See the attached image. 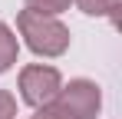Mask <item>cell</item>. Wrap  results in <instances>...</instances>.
Returning <instances> with one entry per match:
<instances>
[{"instance_id": "6", "label": "cell", "mask_w": 122, "mask_h": 119, "mask_svg": "<svg viewBox=\"0 0 122 119\" xmlns=\"http://www.w3.org/2000/svg\"><path fill=\"white\" fill-rule=\"evenodd\" d=\"M26 3V10H33V13H43V17H60L63 10H69V3L73 0H23Z\"/></svg>"}, {"instance_id": "8", "label": "cell", "mask_w": 122, "mask_h": 119, "mask_svg": "<svg viewBox=\"0 0 122 119\" xmlns=\"http://www.w3.org/2000/svg\"><path fill=\"white\" fill-rule=\"evenodd\" d=\"M30 119H33V116H30Z\"/></svg>"}, {"instance_id": "7", "label": "cell", "mask_w": 122, "mask_h": 119, "mask_svg": "<svg viewBox=\"0 0 122 119\" xmlns=\"http://www.w3.org/2000/svg\"><path fill=\"white\" fill-rule=\"evenodd\" d=\"M0 119H17V96L10 89H0Z\"/></svg>"}, {"instance_id": "5", "label": "cell", "mask_w": 122, "mask_h": 119, "mask_svg": "<svg viewBox=\"0 0 122 119\" xmlns=\"http://www.w3.org/2000/svg\"><path fill=\"white\" fill-rule=\"evenodd\" d=\"M86 17H116L119 0H73Z\"/></svg>"}, {"instance_id": "4", "label": "cell", "mask_w": 122, "mask_h": 119, "mask_svg": "<svg viewBox=\"0 0 122 119\" xmlns=\"http://www.w3.org/2000/svg\"><path fill=\"white\" fill-rule=\"evenodd\" d=\"M17 53H20V43H17V33L0 20V73H7L13 63H17Z\"/></svg>"}, {"instance_id": "2", "label": "cell", "mask_w": 122, "mask_h": 119, "mask_svg": "<svg viewBox=\"0 0 122 119\" xmlns=\"http://www.w3.org/2000/svg\"><path fill=\"white\" fill-rule=\"evenodd\" d=\"M17 30L36 56L56 60L69 50V27L60 17H43V13H33V10H20L17 13Z\"/></svg>"}, {"instance_id": "3", "label": "cell", "mask_w": 122, "mask_h": 119, "mask_svg": "<svg viewBox=\"0 0 122 119\" xmlns=\"http://www.w3.org/2000/svg\"><path fill=\"white\" fill-rule=\"evenodd\" d=\"M17 86H20V99L30 109H43L63 89V76H60V70L50 66V63H30V66L20 70Z\"/></svg>"}, {"instance_id": "1", "label": "cell", "mask_w": 122, "mask_h": 119, "mask_svg": "<svg viewBox=\"0 0 122 119\" xmlns=\"http://www.w3.org/2000/svg\"><path fill=\"white\" fill-rule=\"evenodd\" d=\"M102 109V89L92 79H69L56 99H50L43 109H36L33 119H96Z\"/></svg>"}]
</instances>
